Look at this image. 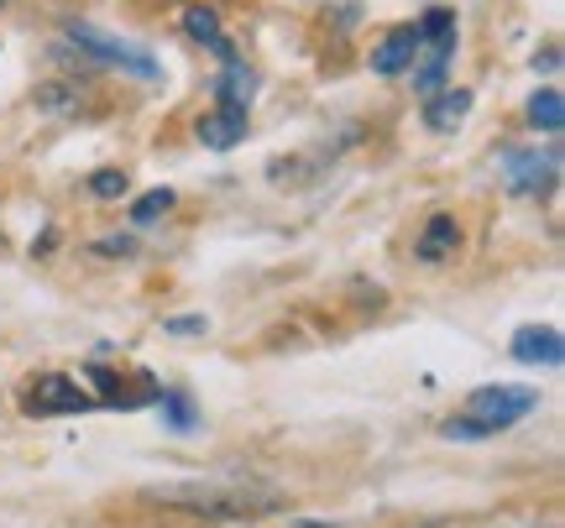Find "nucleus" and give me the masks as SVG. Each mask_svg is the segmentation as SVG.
Segmentation results:
<instances>
[{
  "mask_svg": "<svg viewBox=\"0 0 565 528\" xmlns=\"http://www.w3.org/2000/svg\"><path fill=\"white\" fill-rule=\"evenodd\" d=\"M152 503H168V508H183V513H200L210 524H231V518H263L282 503L278 492H263V487H225V482H179V487H158L147 492Z\"/></svg>",
  "mask_w": 565,
  "mask_h": 528,
  "instance_id": "nucleus-1",
  "label": "nucleus"
},
{
  "mask_svg": "<svg viewBox=\"0 0 565 528\" xmlns=\"http://www.w3.org/2000/svg\"><path fill=\"white\" fill-rule=\"evenodd\" d=\"M540 408V392L534 387H513V382H498V387H477L471 398H466V413L487 429V434H498V429L519 424Z\"/></svg>",
  "mask_w": 565,
  "mask_h": 528,
  "instance_id": "nucleus-2",
  "label": "nucleus"
},
{
  "mask_svg": "<svg viewBox=\"0 0 565 528\" xmlns=\"http://www.w3.org/2000/svg\"><path fill=\"white\" fill-rule=\"evenodd\" d=\"M68 42H74V47H84L89 58H100V63H121L126 74H137V79H158V58H152L147 47H131V42L110 37V32H100V26H84V21H74V26H68Z\"/></svg>",
  "mask_w": 565,
  "mask_h": 528,
  "instance_id": "nucleus-3",
  "label": "nucleus"
},
{
  "mask_svg": "<svg viewBox=\"0 0 565 528\" xmlns=\"http://www.w3.org/2000/svg\"><path fill=\"white\" fill-rule=\"evenodd\" d=\"M84 408H100V403H95V392H84L74 377L47 371V377H38V382L26 387V413H32V419H58V413H84Z\"/></svg>",
  "mask_w": 565,
  "mask_h": 528,
  "instance_id": "nucleus-4",
  "label": "nucleus"
},
{
  "mask_svg": "<svg viewBox=\"0 0 565 528\" xmlns=\"http://www.w3.org/2000/svg\"><path fill=\"white\" fill-rule=\"evenodd\" d=\"M508 183H513V194H550L555 179H561V147H545V152H508Z\"/></svg>",
  "mask_w": 565,
  "mask_h": 528,
  "instance_id": "nucleus-5",
  "label": "nucleus"
},
{
  "mask_svg": "<svg viewBox=\"0 0 565 528\" xmlns=\"http://www.w3.org/2000/svg\"><path fill=\"white\" fill-rule=\"evenodd\" d=\"M414 58H419V32H414V26H393V32L372 47V74L398 79L404 68H414Z\"/></svg>",
  "mask_w": 565,
  "mask_h": 528,
  "instance_id": "nucleus-6",
  "label": "nucleus"
},
{
  "mask_svg": "<svg viewBox=\"0 0 565 528\" xmlns=\"http://www.w3.org/2000/svg\"><path fill=\"white\" fill-rule=\"evenodd\" d=\"M246 105H215V110H204L200 116V142L210 152H231V147L246 137Z\"/></svg>",
  "mask_w": 565,
  "mask_h": 528,
  "instance_id": "nucleus-7",
  "label": "nucleus"
},
{
  "mask_svg": "<svg viewBox=\"0 0 565 528\" xmlns=\"http://www.w3.org/2000/svg\"><path fill=\"white\" fill-rule=\"evenodd\" d=\"M419 47H424V58H414V68H419V74H414V89H419V95H435L445 84L450 58H456V26H445L440 37H424Z\"/></svg>",
  "mask_w": 565,
  "mask_h": 528,
  "instance_id": "nucleus-8",
  "label": "nucleus"
},
{
  "mask_svg": "<svg viewBox=\"0 0 565 528\" xmlns=\"http://www.w3.org/2000/svg\"><path fill=\"white\" fill-rule=\"evenodd\" d=\"M513 362L524 366H561L565 362V341L555 325H524L513 335Z\"/></svg>",
  "mask_w": 565,
  "mask_h": 528,
  "instance_id": "nucleus-9",
  "label": "nucleus"
},
{
  "mask_svg": "<svg viewBox=\"0 0 565 528\" xmlns=\"http://www.w3.org/2000/svg\"><path fill=\"white\" fill-rule=\"evenodd\" d=\"M461 251V225L450 220V215H435V220L419 230V241H414V257L419 262H445V257H456Z\"/></svg>",
  "mask_w": 565,
  "mask_h": 528,
  "instance_id": "nucleus-10",
  "label": "nucleus"
},
{
  "mask_svg": "<svg viewBox=\"0 0 565 528\" xmlns=\"http://www.w3.org/2000/svg\"><path fill=\"white\" fill-rule=\"evenodd\" d=\"M183 26H189V37H194V42H204V47H210V53H215V58H221V63H231V58H236V47L225 42V32H221V17H215L210 6H189V11H183Z\"/></svg>",
  "mask_w": 565,
  "mask_h": 528,
  "instance_id": "nucleus-11",
  "label": "nucleus"
},
{
  "mask_svg": "<svg viewBox=\"0 0 565 528\" xmlns=\"http://www.w3.org/2000/svg\"><path fill=\"white\" fill-rule=\"evenodd\" d=\"M252 95H257V74H252L242 58H231L221 68V79H215V100L221 105H252Z\"/></svg>",
  "mask_w": 565,
  "mask_h": 528,
  "instance_id": "nucleus-12",
  "label": "nucleus"
},
{
  "mask_svg": "<svg viewBox=\"0 0 565 528\" xmlns=\"http://www.w3.org/2000/svg\"><path fill=\"white\" fill-rule=\"evenodd\" d=\"M471 110V95L466 89H450V95H429V110H424V126L429 131H456Z\"/></svg>",
  "mask_w": 565,
  "mask_h": 528,
  "instance_id": "nucleus-13",
  "label": "nucleus"
},
{
  "mask_svg": "<svg viewBox=\"0 0 565 528\" xmlns=\"http://www.w3.org/2000/svg\"><path fill=\"white\" fill-rule=\"evenodd\" d=\"M529 126H534V131H550V137L561 131V126H565V100H561V89H540V95L529 100Z\"/></svg>",
  "mask_w": 565,
  "mask_h": 528,
  "instance_id": "nucleus-14",
  "label": "nucleus"
},
{
  "mask_svg": "<svg viewBox=\"0 0 565 528\" xmlns=\"http://www.w3.org/2000/svg\"><path fill=\"white\" fill-rule=\"evenodd\" d=\"M173 204H179V194H173V188H152V194H141V200L131 204V225H152L158 215H168Z\"/></svg>",
  "mask_w": 565,
  "mask_h": 528,
  "instance_id": "nucleus-15",
  "label": "nucleus"
},
{
  "mask_svg": "<svg viewBox=\"0 0 565 528\" xmlns=\"http://www.w3.org/2000/svg\"><path fill=\"white\" fill-rule=\"evenodd\" d=\"M89 194H95V200H121L126 173L121 168H100V173H89Z\"/></svg>",
  "mask_w": 565,
  "mask_h": 528,
  "instance_id": "nucleus-16",
  "label": "nucleus"
},
{
  "mask_svg": "<svg viewBox=\"0 0 565 528\" xmlns=\"http://www.w3.org/2000/svg\"><path fill=\"white\" fill-rule=\"evenodd\" d=\"M158 403H162V413H168V424L173 429H194V419H200V413L189 408L183 392H158Z\"/></svg>",
  "mask_w": 565,
  "mask_h": 528,
  "instance_id": "nucleus-17",
  "label": "nucleus"
},
{
  "mask_svg": "<svg viewBox=\"0 0 565 528\" xmlns=\"http://www.w3.org/2000/svg\"><path fill=\"white\" fill-rule=\"evenodd\" d=\"M440 434H445V440H487V429L477 424L471 413H461V419H445Z\"/></svg>",
  "mask_w": 565,
  "mask_h": 528,
  "instance_id": "nucleus-18",
  "label": "nucleus"
},
{
  "mask_svg": "<svg viewBox=\"0 0 565 528\" xmlns=\"http://www.w3.org/2000/svg\"><path fill=\"white\" fill-rule=\"evenodd\" d=\"M38 105H42V110H58V116H63V110H74V95H68V89H58V84H42V89H38Z\"/></svg>",
  "mask_w": 565,
  "mask_h": 528,
  "instance_id": "nucleus-19",
  "label": "nucleus"
},
{
  "mask_svg": "<svg viewBox=\"0 0 565 528\" xmlns=\"http://www.w3.org/2000/svg\"><path fill=\"white\" fill-rule=\"evenodd\" d=\"M162 330H168V335H204L210 320H204V314H179V320H162Z\"/></svg>",
  "mask_w": 565,
  "mask_h": 528,
  "instance_id": "nucleus-20",
  "label": "nucleus"
},
{
  "mask_svg": "<svg viewBox=\"0 0 565 528\" xmlns=\"http://www.w3.org/2000/svg\"><path fill=\"white\" fill-rule=\"evenodd\" d=\"M95 251H100V257H131V251H137V236H105V241H95Z\"/></svg>",
  "mask_w": 565,
  "mask_h": 528,
  "instance_id": "nucleus-21",
  "label": "nucleus"
},
{
  "mask_svg": "<svg viewBox=\"0 0 565 528\" xmlns=\"http://www.w3.org/2000/svg\"><path fill=\"white\" fill-rule=\"evenodd\" d=\"M534 68H545V74H561V47L550 42L545 53H534Z\"/></svg>",
  "mask_w": 565,
  "mask_h": 528,
  "instance_id": "nucleus-22",
  "label": "nucleus"
}]
</instances>
